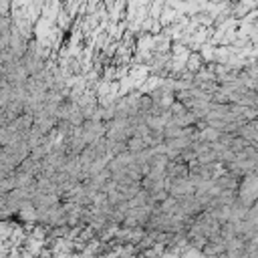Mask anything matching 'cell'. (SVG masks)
<instances>
[{"label": "cell", "mask_w": 258, "mask_h": 258, "mask_svg": "<svg viewBox=\"0 0 258 258\" xmlns=\"http://www.w3.org/2000/svg\"><path fill=\"white\" fill-rule=\"evenodd\" d=\"M20 63H22V67H24V71H26L28 75H37V73H41V71L47 67L45 59H43L41 53H39V49H37L35 45H30V43H28L24 55L20 57Z\"/></svg>", "instance_id": "6da1fadb"}, {"label": "cell", "mask_w": 258, "mask_h": 258, "mask_svg": "<svg viewBox=\"0 0 258 258\" xmlns=\"http://www.w3.org/2000/svg\"><path fill=\"white\" fill-rule=\"evenodd\" d=\"M26 47H28V41H26V37L22 35L20 30L12 28V30H10V35H8V49L14 53V57H16V59H20V57L24 55Z\"/></svg>", "instance_id": "7a4b0ae2"}, {"label": "cell", "mask_w": 258, "mask_h": 258, "mask_svg": "<svg viewBox=\"0 0 258 258\" xmlns=\"http://www.w3.org/2000/svg\"><path fill=\"white\" fill-rule=\"evenodd\" d=\"M105 147H107V157H113V155H117V153H121V151L127 149L125 141H117V139H109V137H107Z\"/></svg>", "instance_id": "3957f363"}, {"label": "cell", "mask_w": 258, "mask_h": 258, "mask_svg": "<svg viewBox=\"0 0 258 258\" xmlns=\"http://www.w3.org/2000/svg\"><path fill=\"white\" fill-rule=\"evenodd\" d=\"M10 30H12V20L6 14H0V37L10 35Z\"/></svg>", "instance_id": "277c9868"}, {"label": "cell", "mask_w": 258, "mask_h": 258, "mask_svg": "<svg viewBox=\"0 0 258 258\" xmlns=\"http://www.w3.org/2000/svg\"><path fill=\"white\" fill-rule=\"evenodd\" d=\"M8 12H10V2H8V0H0V14L8 16Z\"/></svg>", "instance_id": "5b68a950"}]
</instances>
